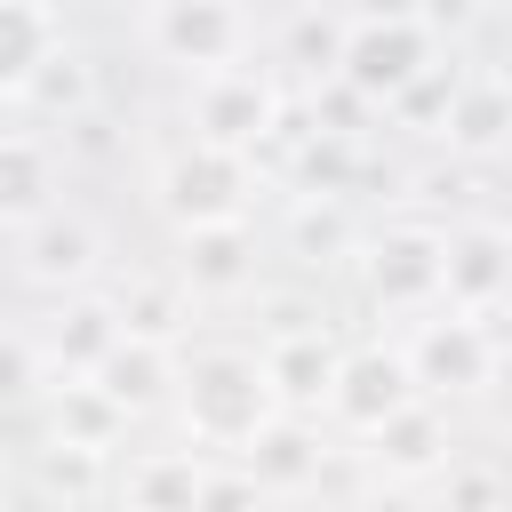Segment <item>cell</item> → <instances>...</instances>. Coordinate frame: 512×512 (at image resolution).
Wrapping results in <instances>:
<instances>
[{"mask_svg":"<svg viewBox=\"0 0 512 512\" xmlns=\"http://www.w3.org/2000/svg\"><path fill=\"white\" fill-rule=\"evenodd\" d=\"M176 376H184V344H176V336H136V328H128V336L104 352V368H96L104 400H112L128 424L176 408Z\"/></svg>","mask_w":512,"mask_h":512,"instance_id":"7c38bea8","label":"cell"},{"mask_svg":"<svg viewBox=\"0 0 512 512\" xmlns=\"http://www.w3.org/2000/svg\"><path fill=\"white\" fill-rule=\"evenodd\" d=\"M448 304L456 312H504L512 304V224H496V216L448 224Z\"/></svg>","mask_w":512,"mask_h":512,"instance_id":"4fadbf2b","label":"cell"},{"mask_svg":"<svg viewBox=\"0 0 512 512\" xmlns=\"http://www.w3.org/2000/svg\"><path fill=\"white\" fill-rule=\"evenodd\" d=\"M360 224L344 208V192H296L288 200V256L296 264H352Z\"/></svg>","mask_w":512,"mask_h":512,"instance_id":"7402d4cb","label":"cell"},{"mask_svg":"<svg viewBox=\"0 0 512 512\" xmlns=\"http://www.w3.org/2000/svg\"><path fill=\"white\" fill-rule=\"evenodd\" d=\"M16 104H24L32 120H64V128H80V120L96 112V64H88V56L64 40V48H56V56L32 72V88H24Z\"/></svg>","mask_w":512,"mask_h":512,"instance_id":"603a6c76","label":"cell"},{"mask_svg":"<svg viewBox=\"0 0 512 512\" xmlns=\"http://www.w3.org/2000/svg\"><path fill=\"white\" fill-rule=\"evenodd\" d=\"M448 456H456V424H448V408H440L432 392H424V400H408L400 416H384V424L368 432V464H376L384 480H400V488L432 480Z\"/></svg>","mask_w":512,"mask_h":512,"instance_id":"5bb4252c","label":"cell"},{"mask_svg":"<svg viewBox=\"0 0 512 512\" xmlns=\"http://www.w3.org/2000/svg\"><path fill=\"white\" fill-rule=\"evenodd\" d=\"M400 352L416 368V392H432V400H472L504 368V336L488 328V312H456V304H432L424 320H408Z\"/></svg>","mask_w":512,"mask_h":512,"instance_id":"5b68a950","label":"cell"},{"mask_svg":"<svg viewBox=\"0 0 512 512\" xmlns=\"http://www.w3.org/2000/svg\"><path fill=\"white\" fill-rule=\"evenodd\" d=\"M64 48V16L48 0H0V96L16 104L32 88V72Z\"/></svg>","mask_w":512,"mask_h":512,"instance_id":"44dd1931","label":"cell"},{"mask_svg":"<svg viewBox=\"0 0 512 512\" xmlns=\"http://www.w3.org/2000/svg\"><path fill=\"white\" fill-rule=\"evenodd\" d=\"M168 272L184 280L192 304H232V296L256 288L264 240H256L248 216H240V224H192V232H176V264H168Z\"/></svg>","mask_w":512,"mask_h":512,"instance_id":"30bf717a","label":"cell"},{"mask_svg":"<svg viewBox=\"0 0 512 512\" xmlns=\"http://www.w3.org/2000/svg\"><path fill=\"white\" fill-rule=\"evenodd\" d=\"M408 400H424L416 392V368H408V352L400 344H344V360H336V384H328V416L344 424V432H376L384 416H400Z\"/></svg>","mask_w":512,"mask_h":512,"instance_id":"9c48e42d","label":"cell"},{"mask_svg":"<svg viewBox=\"0 0 512 512\" xmlns=\"http://www.w3.org/2000/svg\"><path fill=\"white\" fill-rule=\"evenodd\" d=\"M200 512H264V488L240 456H216L208 464V488H200Z\"/></svg>","mask_w":512,"mask_h":512,"instance_id":"f1b7e54d","label":"cell"},{"mask_svg":"<svg viewBox=\"0 0 512 512\" xmlns=\"http://www.w3.org/2000/svg\"><path fill=\"white\" fill-rule=\"evenodd\" d=\"M480 8H488V0H416V16H424V24L440 32V40H448V32H464V24L480 16Z\"/></svg>","mask_w":512,"mask_h":512,"instance_id":"f546056e","label":"cell"},{"mask_svg":"<svg viewBox=\"0 0 512 512\" xmlns=\"http://www.w3.org/2000/svg\"><path fill=\"white\" fill-rule=\"evenodd\" d=\"M208 448H136L112 480V504L120 512H200V488H208Z\"/></svg>","mask_w":512,"mask_h":512,"instance_id":"9a60e30c","label":"cell"},{"mask_svg":"<svg viewBox=\"0 0 512 512\" xmlns=\"http://www.w3.org/2000/svg\"><path fill=\"white\" fill-rule=\"evenodd\" d=\"M456 80H464V64L416 72V80L384 104V120H400V128H416V136H440V128H448V104H456Z\"/></svg>","mask_w":512,"mask_h":512,"instance_id":"d4e9b609","label":"cell"},{"mask_svg":"<svg viewBox=\"0 0 512 512\" xmlns=\"http://www.w3.org/2000/svg\"><path fill=\"white\" fill-rule=\"evenodd\" d=\"M104 264H112V240H104V224H96L88 208H72V200H56V208H40L32 224H16V280L48 288V296L96 288Z\"/></svg>","mask_w":512,"mask_h":512,"instance_id":"52a82bcc","label":"cell"},{"mask_svg":"<svg viewBox=\"0 0 512 512\" xmlns=\"http://www.w3.org/2000/svg\"><path fill=\"white\" fill-rule=\"evenodd\" d=\"M352 272H360L368 312L424 320L432 304H448V224H424V216L368 224L360 248H352Z\"/></svg>","mask_w":512,"mask_h":512,"instance_id":"3957f363","label":"cell"},{"mask_svg":"<svg viewBox=\"0 0 512 512\" xmlns=\"http://www.w3.org/2000/svg\"><path fill=\"white\" fill-rule=\"evenodd\" d=\"M344 24H352V16H320V8H304V16H296V32H288V64H296L304 80H336Z\"/></svg>","mask_w":512,"mask_h":512,"instance_id":"83f0119b","label":"cell"},{"mask_svg":"<svg viewBox=\"0 0 512 512\" xmlns=\"http://www.w3.org/2000/svg\"><path fill=\"white\" fill-rule=\"evenodd\" d=\"M288 120V96L264 64H208V72H184V136H208V144H232V152H264Z\"/></svg>","mask_w":512,"mask_h":512,"instance_id":"277c9868","label":"cell"},{"mask_svg":"<svg viewBox=\"0 0 512 512\" xmlns=\"http://www.w3.org/2000/svg\"><path fill=\"white\" fill-rule=\"evenodd\" d=\"M272 416H280V392H272L264 344H200L184 360V376H176V424H184L192 448L240 456Z\"/></svg>","mask_w":512,"mask_h":512,"instance_id":"6da1fadb","label":"cell"},{"mask_svg":"<svg viewBox=\"0 0 512 512\" xmlns=\"http://www.w3.org/2000/svg\"><path fill=\"white\" fill-rule=\"evenodd\" d=\"M360 512H432V504H416V496H408V488H400V480H392V496H368V504H360Z\"/></svg>","mask_w":512,"mask_h":512,"instance_id":"4dcf8cb0","label":"cell"},{"mask_svg":"<svg viewBox=\"0 0 512 512\" xmlns=\"http://www.w3.org/2000/svg\"><path fill=\"white\" fill-rule=\"evenodd\" d=\"M144 48L176 72L240 64L248 56V8L240 0H144Z\"/></svg>","mask_w":512,"mask_h":512,"instance_id":"ba28073f","label":"cell"},{"mask_svg":"<svg viewBox=\"0 0 512 512\" xmlns=\"http://www.w3.org/2000/svg\"><path fill=\"white\" fill-rule=\"evenodd\" d=\"M336 360H344V344H336L328 328H312V320H288V328H272V336H264V368H272V392H280V408H296V416L328 408Z\"/></svg>","mask_w":512,"mask_h":512,"instance_id":"2e32d148","label":"cell"},{"mask_svg":"<svg viewBox=\"0 0 512 512\" xmlns=\"http://www.w3.org/2000/svg\"><path fill=\"white\" fill-rule=\"evenodd\" d=\"M48 360H40V336L24 328H0V408H40L48 400Z\"/></svg>","mask_w":512,"mask_h":512,"instance_id":"4316f807","label":"cell"},{"mask_svg":"<svg viewBox=\"0 0 512 512\" xmlns=\"http://www.w3.org/2000/svg\"><path fill=\"white\" fill-rule=\"evenodd\" d=\"M432 512H504V472L496 464H472V456H448L432 472Z\"/></svg>","mask_w":512,"mask_h":512,"instance_id":"484cf974","label":"cell"},{"mask_svg":"<svg viewBox=\"0 0 512 512\" xmlns=\"http://www.w3.org/2000/svg\"><path fill=\"white\" fill-rule=\"evenodd\" d=\"M112 296H120V312H128V328H136V336H184V320H192V296H184V280H176V272L112 280Z\"/></svg>","mask_w":512,"mask_h":512,"instance_id":"cb8c5ba5","label":"cell"},{"mask_svg":"<svg viewBox=\"0 0 512 512\" xmlns=\"http://www.w3.org/2000/svg\"><path fill=\"white\" fill-rule=\"evenodd\" d=\"M152 208L176 232L240 224V216L264 208V168H256V152H232V144H208V136H176L152 160Z\"/></svg>","mask_w":512,"mask_h":512,"instance_id":"7a4b0ae2","label":"cell"},{"mask_svg":"<svg viewBox=\"0 0 512 512\" xmlns=\"http://www.w3.org/2000/svg\"><path fill=\"white\" fill-rule=\"evenodd\" d=\"M504 360H512V328H504Z\"/></svg>","mask_w":512,"mask_h":512,"instance_id":"1f68e13d","label":"cell"},{"mask_svg":"<svg viewBox=\"0 0 512 512\" xmlns=\"http://www.w3.org/2000/svg\"><path fill=\"white\" fill-rule=\"evenodd\" d=\"M440 64V32L424 24V16H352L344 24V56H336V80L344 88H360L376 112L416 80V72H432Z\"/></svg>","mask_w":512,"mask_h":512,"instance_id":"8992f818","label":"cell"},{"mask_svg":"<svg viewBox=\"0 0 512 512\" xmlns=\"http://www.w3.org/2000/svg\"><path fill=\"white\" fill-rule=\"evenodd\" d=\"M440 136H448L456 152H472V160L512 152V72H464Z\"/></svg>","mask_w":512,"mask_h":512,"instance_id":"e0dca14e","label":"cell"},{"mask_svg":"<svg viewBox=\"0 0 512 512\" xmlns=\"http://www.w3.org/2000/svg\"><path fill=\"white\" fill-rule=\"evenodd\" d=\"M48 440L112 456V448L128 440V416L104 400V384H96V376H56V384H48Z\"/></svg>","mask_w":512,"mask_h":512,"instance_id":"ffe728a7","label":"cell"},{"mask_svg":"<svg viewBox=\"0 0 512 512\" xmlns=\"http://www.w3.org/2000/svg\"><path fill=\"white\" fill-rule=\"evenodd\" d=\"M32 336H40L48 376H96L104 352L128 336V312H120L112 288H72V296H56V312H48Z\"/></svg>","mask_w":512,"mask_h":512,"instance_id":"8fae6325","label":"cell"},{"mask_svg":"<svg viewBox=\"0 0 512 512\" xmlns=\"http://www.w3.org/2000/svg\"><path fill=\"white\" fill-rule=\"evenodd\" d=\"M240 464L256 472V488H264V496H288V488L320 480V432H312V416L280 408V416H272V424L240 448Z\"/></svg>","mask_w":512,"mask_h":512,"instance_id":"d6986e66","label":"cell"},{"mask_svg":"<svg viewBox=\"0 0 512 512\" xmlns=\"http://www.w3.org/2000/svg\"><path fill=\"white\" fill-rule=\"evenodd\" d=\"M56 208V144L40 128H0V232Z\"/></svg>","mask_w":512,"mask_h":512,"instance_id":"ac0fdd59","label":"cell"}]
</instances>
